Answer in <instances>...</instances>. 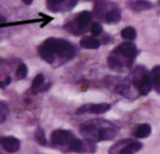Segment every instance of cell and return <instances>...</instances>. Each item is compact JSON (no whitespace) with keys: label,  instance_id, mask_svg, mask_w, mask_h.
<instances>
[{"label":"cell","instance_id":"9c48e42d","mask_svg":"<svg viewBox=\"0 0 160 154\" xmlns=\"http://www.w3.org/2000/svg\"><path fill=\"white\" fill-rule=\"evenodd\" d=\"M137 88H138L140 94L142 95L148 94L151 91V88H152V81H151L150 77L147 73L139 77V79L137 80Z\"/></svg>","mask_w":160,"mask_h":154},{"label":"cell","instance_id":"8992f818","mask_svg":"<svg viewBox=\"0 0 160 154\" xmlns=\"http://www.w3.org/2000/svg\"><path fill=\"white\" fill-rule=\"evenodd\" d=\"M111 109V104L108 103H98V104H85L83 107H81L80 109L76 111L78 114H83V113H93V114H102L107 112Z\"/></svg>","mask_w":160,"mask_h":154},{"label":"cell","instance_id":"7c38bea8","mask_svg":"<svg viewBox=\"0 0 160 154\" xmlns=\"http://www.w3.org/2000/svg\"><path fill=\"white\" fill-rule=\"evenodd\" d=\"M80 45L84 49H97L101 45V42L95 37H84L81 40Z\"/></svg>","mask_w":160,"mask_h":154},{"label":"cell","instance_id":"2e32d148","mask_svg":"<svg viewBox=\"0 0 160 154\" xmlns=\"http://www.w3.org/2000/svg\"><path fill=\"white\" fill-rule=\"evenodd\" d=\"M150 78H151L152 83L156 85V88L159 89L160 88V66H155V68L151 70Z\"/></svg>","mask_w":160,"mask_h":154},{"label":"cell","instance_id":"6da1fadb","mask_svg":"<svg viewBox=\"0 0 160 154\" xmlns=\"http://www.w3.org/2000/svg\"><path fill=\"white\" fill-rule=\"evenodd\" d=\"M39 55L48 63H53L57 58L66 62L74 58L75 49L64 39L49 38L39 47Z\"/></svg>","mask_w":160,"mask_h":154},{"label":"cell","instance_id":"ffe728a7","mask_svg":"<svg viewBox=\"0 0 160 154\" xmlns=\"http://www.w3.org/2000/svg\"><path fill=\"white\" fill-rule=\"evenodd\" d=\"M28 74V66H26L24 63H21L19 66H18V69H17V78L21 80V79H24Z\"/></svg>","mask_w":160,"mask_h":154},{"label":"cell","instance_id":"d6986e66","mask_svg":"<svg viewBox=\"0 0 160 154\" xmlns=\"http://www.w3.org/2000/svg\"><path fill=\"white\" fill-rule=\"evenodd\" d=\"M43 82H44V77H43L42 74H38L32 82V90L33 91H40L41 88H42Z\"/></svg>","mask_w":160,"mask_h":154},{"label":"cell","instance_id":"30bf717a","mask_svg":"<svg viewBox=\"0 0 160 154\" xmlns=\"http://www.w3.org/2000/svg\"><path fill=\"white\" fill-rule=\"evenodd\" d=\"M91 143H92V142H91ZM91 143H88V144L85 145V143L83 142V141H81L80 139L73 138V139H72V141L68 143V150H70L71 152H74V153L90 152V150L87 149V146H88ZM90 153H91V152H90Z\"/></svg>","mask_w":160,"mask_h":154},{"label":"cell","instance_id":"8fae6325","mask_svg":"<svg viewBox=\"0 0 160 154\" xmlns=\"http://www.w3.org/2000/svg\"><path fill=\"white\" fill-rule=\"evenodd\" d=\"M129 8L135 11H144V10H149L152 8V3L147 1V0H134L128 3Z\"/></svg>","mask_w":160,"mask_h":154},{"label":"cell","instance_id":"ac0fdd59","mask_svg":"<svg viewBox=\"0 0 160 154\" xmlns=\"http://www.w3.org/2000/svg\"><path fill=\"white\" fill-rule=\"evenodd\" d=\"M8 115H9V107L6 102L0 101V124L7 120Z\"/></svg>","mask_w":160,"mask_h":154},{"label":"cell","instance_id":"5bb4252c","mask_svg":"<svg viewBox=\"0 0 160 154\" xmlns=\"http://www.w3.org/2000/svg\"><path fill=\"white\" fill-rule=\"evenodd\" d=\"M64 5H66V7H68V9H71L70 5L68 3V0H47V6L50 10L52 11H59L60 8L63 7Z\"/></svg>","mask_w":160,"mask_h":154},{"label":"cell","instance_id":"44dd1931","mask_svg":"<svg viewBox=\"0 0 160 154\" xmlns=\"http://www.w3.org/2000/svg\"><path fill=\"white\" fill-rule=\"evenodd\" d=\"M35 139H37V141H38L40 144H42V145L47 144V139H45L44 131L41 128H39L38 130L35 131Z\"/></svg>","mask_w":160,"mask_h":154},{"label":"cell","instance_id":"4fadbf2b","mask_svg":"<svg viewBox=\"0 0 160 154\" xmlns=\"http://www.w3.org/2000/svg\"><path fill=\"white\" fill-rule=\"evenodd\" d=\"M105 19L108 24H117L122 19V12L119 9H112L106 13Z\"/></svg>","mask_w":160,"mask_h":154},{"label":"cell","instance_id":"3957f363","mask_svg":"<svg viewBox=\"0 0 160 154\" xmlns=\"http://www.w3.org/2000/svg\"><path fill=\"white\" fill-rule=\"evenodd\" d=\"M142 144L132 140H122L111 147L109 154H135L141 150Z\"/></svg>","mask_w":160,"mask_h":154},{"label":"cell","instance_id":"ba28073f","mask_svg":"<svg viewBox=\"0 0 160 154\" xmlns=\"http://www.w3.org/2000/svg\"><path fill=\"white\" fill-rule=\"evenodd\" d=\"M0 145L8 153H14L20 149V141L14 136H5L0 139Z\"/></svg>","mask_w":160,"mask_h":154},{"label":"cell","instance_id":"277c9868","mask_svg":"<svg viewBox=\"0 0 160 154\" xmlns=\"http://www.w3.org/2000/svg\"><path fill=\"white\" fill-rule=\"evenodd\" d=\"M92 21V13L88 11H83L81 13H78L76 16L75 22H74V28H75V31L74 33L78 35V33H83L85 30H86L87 26L91 24Z\"/></svg>","mask_w":160,"mask_h":154},{"label":"cell","instance_id":"5b68a950","mask_svg":"<svg viewBox=\"0 0 160 154\" xmlns=\"http://www.w3.org/2000/svg\"><path fill=\"white\" fill-rule=\"evenodd\" d=\"M73 138H74V135L71 131L55 130L54 132L51 134V142L53 143V144L64 145V144H68Z\"/></svg>","mask_w":160,"mask_h":154},{"label":"cell","instance_id":"e0dca14e","mask_svg":"<svg viewBox=\"0 0 160 154\" xmlns=\"http://www.w3.org/2000/svg\"><path fill=\"white\" fill-rule=\"evenodd\" d=\"M122 37L126 40H134L136 38V30L132 27H126V28L122 29Z\"/></svg>","mask_w":160,"mask_h":154},{"label":"cell","instance_id":"603a6c76","mask_svg":"<svg viewBox=\"0 0 160 154\" xmlns=\"http://www.w3.org/2000/svg\"><path fill=\"white\" fill-rule=\"evenodd\" d=\"M22 1H23L26 5H31V3H33V0H22Z\"/></svg>","mask_w":160,"mask_h":154},{"label":"cell","instance_id":"7402d4cb","mask_svg":"<svg viewBox=\"0 0 160 154\" xmlns=\"http://www.w3.org/2000/svg\"><path fill=\"white\" fill-rule=\"evenodd\" d=\"M91 32H92V35H94V36H99V35L103 32V28H102V26L99 24L94 22V24H92V27H91Z\"/></svg>","mask_w":160,"mask_h":154},{"label":"cell","instance_id":"9a60e30c","mask_svg":"<svg viewBox=\"0 0 160 154\" xmlns=\"http://www.w3.org/2000/svg\"><path fill=\"white\" fill-rule=\"evenodd\" d=\"M151 133V128L149 124H140V125L137 128L136 132H135V135H136V138L139 139H144L149 136Z\"/></svg>","mask_w":160,"mask_h":154},{"label":"cell","instance_id":"52a82bcc","mask_svg":"<svg viewBox=\"0 0 160 154\" xmlns=\"http://www.w3.org/2000/svg\"><path fill=\"white\" fill-rule=\"evenodd\" d=\"M136 52H137L136 45L130 42L122 43V45H118L115 51H114V53H116V55H118V56H122V57L126 58V59H128V60L134 59L135 56H136Z\"/></svg>","mask_w":160,"mask_h":154},{"label":"cell","instance_id":"7a4b0ae2","mask_svg":"<svg viewBox=\"0 0 160 154\" xmlns=\"http://www.w3.org/2000/svg\"><path fill=\"white\" fill-rule=\"evenodd\" d=\"M80 132L87 141L97 143L115 138L118 129L113 123H109L107 121L94 120V121H88L82 124L80 128Z\"/></svg>","mask_w":160,"mask_h":154}]
</instances>
